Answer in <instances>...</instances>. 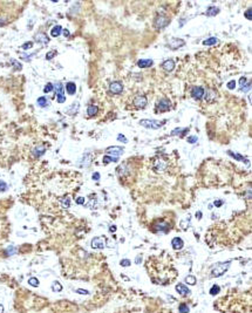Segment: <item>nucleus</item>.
Masks as SVG:
<instances>
[{
	"mask_svg": "<svg viewBox=\"0 0 252 313\" xmlns=\"http://www.w3.org/2000/svg\"><path fill=\"white\" fill-rule=\"evenodd\" d=\"M46 151V148L45 147H42V145H39V147H35L34 149H33V151L32 154L34 155V157H40L41 155H44Z\"/></svg>",
	"mask_w": 252,
	"mask_h": 313,
	"instance_id": "18",
	"label": "nucleus"
},
{
	"mask_svg": "<svg viewBox=\"0 0 252 313\" xmlns=\"http://www.w3.org/2000/svg\"><path fill=\"white\" fill-rule=\"evenodd\" d=\"M61 204H62L63 208H66V209H67V208L70 206V199H69L68 197H65V198L61 201Z\"/></svg>",
	"mask_w": 252,
	"mask_h": 313,
	"instance_id": "35",
	"label": "nucleus"
},
{
	"mask_svg": "<svg viewBox=\"0 0 252 313\" xmlns=\"http://www.w3.org/2000/svg\"><path fill=\"white\" fill-rule=\"evenodd\" d=\"M34 40H35L38 44H41V45H47V44L49 42V38H47V35L45 33H38V34H35Z\"/></svg>",
	"mask_w": 252,
	"mask_h": 313,
	"instance_id": "14",
	"label": "nucleus"
},
{
	"mask_svg": "<svg viewBox=\"0 0 252 313\" xmlns=\"http://www.w3.org/2000/svg\"><path fill=\"white\" fill-rule=\"evenodd\" d=\"M11 62L14 65V67H16V69H21V65H20L18 61H16V60H11Z\"/></svg>",
	"mask_w": 252,
	"mask_h": 313,
	"instance_id": "48",
	"label": "nucleus"
},
{
	"mask_svg": "<svg viewBox=\"0 0 252 313\" xmlns=\"http://www.w3.org/2000/svg\"><path fill=\"white\" fill-rule=\"evenodd\" d=\"M162 68L167 72H172L174 68H175V62L172 60H165V61L162 63Z\"/></svg>",
	"mask_w": 252,
	"mask_h": 313,
	"instance_id": "17",
	"label": "nucleus"
},
{
	"mask_svg": "<svg viewBox=\"0 0 252 313\" xmlns=\"http://www.w3.org/2000/svg\"><path fill=\"white\" fill-rule=\"evenodd\" d=\"M37 103H38L39 107H41V108H46V107H48V106H49V101H48V100H47L45 96H41V98H39L38 101H37Z\"/></svg>",
	"mask_w": 252,
	"mask_h": 313,
	"instance_id": "22",
	"label": "nucleus"
},
{
	"mask_svg": "<svg viewBox=\"0 0 252 313\" xmlns=\"http://www.w3.org/2000/svg\"><path fill=\"white\" fill-rule=\"evenodd\" d=\"M7 188H8V185L4 181H0V191L1 192H4V191H6L7 190Z\"/></svg>",
	"mask_w": 252,
	"mask_h": 313,
	"instance_id": "40",
	"label": "nucleus"
},
{
	"mask_svg": "<svg viewBox=\"0 0 252 313\" xmlns=\"http://www.w3.org/2000/svg\"><path fill=\"white\" fill-rule=\"evenodd\" d=\"M186 141H188V143H191V144H193V143H196V142L198 141V138H197V136H189Z\"/></svg>",
	"mask_w": 252,
	"mask_h": 313,
	"instance_id": "41",
	"label": "nucleus"
},
{
	"mask_svg": "<svg viewBox=\"0 0 252 313\" xmlns=\"http://www.w3.org/2000/svg\"><path fill=\"white\" fill-rule=\"evenodd\" d=\"M54 89V86L52 84H47L46 86H45V88H44V92L45 93H49V92H52Z\"/></svg>",
	"mask_w": 252,
	"mask_h": 313,
	"instance_id": "38",
	"label": "nucleus"
},
{
	"mask_svg": "<svg viewBox=\"0 0 252 313\" xmlns=\"http://www.w3.org/2000/svg\"><path fill=\"white\" fill-rule=\"evenodd\" d=\"M171 246H172L174 250H181V249H183V246H184L183 239L179 238V237H175V238L171 240Z\"/></svg>",
	"mask_w": 252,
	"mask_h": 313,
	"instance_id": "13",
	"label": "nucleus"
},
{
	"mask_svg": "<svg viewBox=\"0 0 252 313\" xmlns=\"http://www.w3.org/2000/svg\"><path fill=\"white\" fill-rule=\"evenodd\" d=\"M170 108H171V105L168 99H161L156 105V109L158 112H168L170 110Z\"/></svg>",
	"mask_w": 252,
	"mask_h": 313,
	"instance_id": "5",
	"label": "nucleus"
},
{
	"mask_svg": "<svg viewBox=\"0 0 252 313\" xmlns=\"http://www.w3.org/2000/svg\"><path fill=\"white\" fill-rule=\"evenodd\" d=\"M105 246H106V239L103 237H95V238H93V249H105Z\"/></svg>",
	"mask_w": 252,
	"mask_h": 313,
	"instance_id": "8",
	"label": "nucleus"
},
{
	"mask_svg": "<svg viewBox=\"0 0 252 313\" xmlns=\"http://www.w3.org/2000/svg\"><path fill=\"white\" fill-rule=\"evenodd\" d=\"M16 252V247L9 246V247H7V250H6V254H7V256H12V254H14Z\"/></svg>",
	"mask_w": 252,
	"mask_h": 313,
	"instance_id": "36",
	"label": "nucleus"
},
{
	"mask_svg": "<svg viewBox=\"0 0 252 313\" xmlns=\"http://www.w3.org/2000/svg\"><path fill=\"white\" fill-rule=\"evenodd\" d=\"M228 154H229L230 156H232L233 158H236V160H238V161H242V162H245V163H247V162H249L246 157H244V156H242V155H239V154L232 153V151H228Z\"/></svg>",
	"mask_w": 252,
	"mask_h": 313,
	"instance_id": "25",
	"label": "nucleus"
},
{
	"mask_svg": "<svg viewBox=\"0 0 252 313\" xmlns=\"http://www.w3.org/2000/svg\"><path fill=\"white\" fill-rule=\"evenodd\" d=\"M52 290L54 292H60L62 290V285L59 282H54L53 285H52Z\"/></svg>",
	"mask_w": 252,
	"mask_h": 313,
	"instance_id": "31",
	"label": "nucleus"
},
{
	"mask_svg": "<svg viewBox=\"0 0 252 313\" xmlns=\"http://www.w3.org/2000/svg\"><path fill=\"white\" fill-rule=\"evenodd\" d=\"M188 128H185V129H182V128H176L175 130H172L171 131V136H175V135H179V136H183L186 134V131H188Z\"/></svg>",
	"mask_w": 252,
	"mask_h": 313,
	"instance_id": "24",
	"label": "nucleus"
},
{
	"mask_svg": "<svg viewBox=\"0 0 252 313\" xmlns=\"http://www.w3.org/2000/svg\"><path fill=\"white\" fill-rule=\"evenodd\" d=\"M178 311L181 313H189V307L185 305V304H181L179 307H178Z\"/></svg>",
	"mask_w": 252,
	"mask_h": 313,
	"instance_id": "34",
	"label": "nucleus"
},
{
	"mask_svg": "<svg viewBox=\"0 0 252 313\" xmlns=\"http://www.w3.org/2000/svg\"><path fill=\"white\" fill-rule=\"evenodd\" d=\"M63 34H65V37H66V38L69 37V31L68 30H65V31H63Z\"/></svg>",
	"mask_w": 252,
	"mask_h": 313,
	"instance_id": "56",
	"label": "nucleus"
},
{
	"mask_svg": "<svg viewBox=\"0 0 252 313\" xmlns=\"http://www.w3.org/2000/svg\"><path fill=\"white\" fill-rule=\"evenodd\" d=\"M154 65V61L151 59H141L137 61V66L140 68H148V67H151Z\"/></svg>",
	"mask_w": 252,
	"mask_h": 313,
	"instance_id": "15",
	"label": "nucleus"
},
{
	"mask_svg": "<svg viewBox=\"0 0 252 313\" xmlns=\"http://www.w3.org/2000/svg\"><path fill=\"white\" fill-rule=\"evenodd\" d=\"M92 178L94 180V181H99V180H100V174H99V173H94V174H93V176H92Z\"/></svg>",
	"mask_w": 252,
	"mask_h": 313,
	"instance_id": "50",
	"label": "nucleus"
},
{
	"mask_svg": "<svg viewBox=\"0 0 252 313\" xmlns=\"http://www.w3.org/2000/svg\"><path fill=\"white\" fill-rule=\"evenodd\" d=\"M141 259H142V257H141V256H138L137 258H136V264H140V263H141Z\"/></svg>",
	"mask_w": 252,
	"mask_h": 313,
	"instance_id": "57",
	"label": "nucleus"
},
{
	"mask_svg": "<svg viewBox=\"0 0 252 313\" xmlns=\"http://www.w3.org/2000/svg\"><path fill=\"white\" fill-rule=\"evenodd\" d=\"M55 54H56V51H51V52H48V53L46 54V59H47V60H51V59H53Z\"/></svg>",
	"mask_w": 252,
	"mask_h": 313,
	"instance_id": "42",
	"label": "nucleus"
},
{
	"mask_svg": "<svg viewBox=\"0 0 252 313\" xmlns=\"http://www.w3.org/2000/svg\"><path fill=\"white\" fill-rule=\"evenodd\" d=\"M119 161V157H114V156H109V155H107V156H105L103 157V163L105 164H108V163H112V162H117Z\"/></svg>",
	"mask_w": 252,
	"mask_h": 313,
	"instance_id": "28",
	"label": "nucleus"
},
{
	"mask_svg": "<svg viewBox=\"0 0 252 313\" xmlns=\"http://www.w3.org/2000/svg\"><path fill=\"white\" fill-rule=\"evenodd\" d=\"M219 291H221L219 286H218V285H214V286L211 287V290H210V293H211L212 296H215V294H217Z\"/></svg>",
	"mask_w": 252,
	"mask_h": 313,
	"instance_id": "37",
	"label": "nucleus"
},
{
	"mask_svg": "<svg viewBox=\"0 0 252 313\" xmlns=\"http://www.w3.org/2000/svg\"><path fill=\"white\" fill-rule=\"evenodd\" d=\"M109 230H110V232H115V231H116V226H115V225H112Z\"/></svg>",
	"mask_w": 252,
	"mask_h": 313,
	"instance_id": "55",
	"label": "nucleus"
},
{
	"mask_svg": "<svg viewBox=\"0 0 252 313\" xmlns=\"http://www.w3.org/2000/svg\"><path fill=\"white\" fill-rule=\"evenodd\" d=\"M32 47H33V42H32V41H28V42H25L23 46H21V48L25 49V51H27V49H30Z\"/></svg>",
	"mask_w": 252,
	"mask_h": 313,
	"instance_id": "39",
	"label": "nucleus"
},
{
	"mask_svg": "<svg viewBox=\"0 0 252 313\" xmlns=\"http://www.w3.org/2000/svg\"><path fill=\"white\" fill-rule=\"evenodd\" d=\"M176 291L178 292V293H181L182 296H189L191 293V291L185 286L183 284H178V285H176Z\"/></svg>",
	"mask_w": 252,
	"mask_h": 313,
	"instance_id": "16",
	"label": "nucleus"
},
{
	"mask_svg": "<svg viewBox=\"0 0 252 313\" xmlns=\"http://www.w3.org/2000/svg\"><path fill=\"white\" fill-rule=\"evenodd\" d=\"M165 167H167V164L162 160H156L155 164H154V168L156 169V170H158V171H163L165 169Z\"/></svg>",
	"mask_w": 252,
	"mask_h": 313,
	"instance_id": "21",
	"label": "nucleus"
},
{
	"mask_svg": "<svg viewBox=\"0 0 252 313\" xmlns=\"http://www.w3.org/2000/svg\"><path fill=\"white\" fill-rule=\"evenodd\" d=\"M107 153L109 156H114V157H119L120 155H122L124 153V149H123L122 147H117V145H115V147H109L107 149Z\"/></svg>",
	"mask_w": 252,
	"mask_h": 313,
	"instance_id": "9",
	"label": "nucleus"
},
{
	"mask_svg": "<svg viewBox=\"0 0 252 313\" xmlns=\"http://www.w3.org/2000/svg\"><path fill=\"white\" fill-rule=\"evenodd\" d=\"M218 13H219V8L216 7V6H211V7H209L205 12V14L208 16H217Z\"/></svg>",
	"mask_w": 252,
	"mask_h": 313,
	"instance_id": "20",
	"label": "nucleus"
},
{
	"mask_svg": "<svg viewBox=\"0 0 252 313\" xmlns=\"http://www.w3.org/2000/svg\"><path fill=\"white\" fill-rule=\"evenodd\" d=\"M77 109H79V103H77V102H74V103H73V105H72L67 110H68L69 114H75V113L77 112Z\"/></svg>",
	"mask_w": 252,
	"mask_h": 313,
	"instance_id": "30",
	"label": "nucleus"
},
{
	"mask_svg": "<svg viewBox=\"0 0 252 313\" xmlns=\"http://www.w3.org/2000/svg\"><path fill=\"white\" fill-rule=\"evenodd\" d=\"M98 112H99V108L96 107V106H89L88 107V110H87V113L89 116H94V115L98 114Z\"/></svg>",
	"mask_w": 252,
	"mask_h": 313,
	"instance_id": "29",
	"label": "nucleus"
},
{
	"mask_svg": "<svg viewBox=\"0 0 252 313\" xmlns=\"http://www.w3.org/2000/svg\"><path fill=\"white\" fill-rule=\"evenodd\" d=\"M170 19H169L168 16H156V19H155V27L157 28V30H162V28H164V27H167L169 23H170Z\"/></svg>",
	"mask_w": 252,
	"mask_h": 313,
	"instance_id": "3",
	"label": "nucleus"
},
{
	"mask_svg": "<svg viewBox=\"0 0 252 313\" xmlns=\"http://www.w3.org/2000/svg\"><path fill=\"white\" fill-rule=\"evenodd\" d=\"M140 124L143 126L148 129H160L161 127L164 126V121H158V120H141Z\"/></svg>",
	"mask_w": 252,
	"mask_h": 313,
	"instance_id": "2",
	"label": "nucleus"
},
{
	"mask_svg": "<svg viewBox=\"0 0 252 313\" xmlns=\"http://www.w3.org/2000/svg\"><path fill=\"white\" fill-rule=\"evenodd\" d=\"M117 140H119L120 142H123V143H127V142H128V141H127V138H126V136H123L122 134H119Z\"/></svg>",
	"mask_w": 252,
	"mask_h": 313,
	"instance_id": "46",
	"label": "nucleus"
},
{
	"mask_svg": "<svg viewBox=\"0 0 252 313\" xmlns=\"http://www.w3.org/2000/svg\"><path fill=\"white\" fill-rule=\"evenodd\" d=\"M191 96L195 100H202V98L204 96V89H203L202 87L195 86V87L191 89Z\"/></svg>",
	"mask_w": 252,
	"mask_h": 313,
	"instance_id": "10",
	"label": "nucleus"
},
{
	"mask_svg": "<svg viewBox=\"0 0 252 313\" xmlns=\"http://www.w3.org/2000/svg\"><path fill=\"white\" fill-rule=\"evenodd\" d=\"M109 91L113 94H121L123 92V84L121 82H119V81H115L113 84H110Z\"/></svg>",
	"mask_w": 252,
	"mask_h": 313,
	"instance_id": "12",
	"label": "nucleus"
},
{
	"mask_svg": "<svg viewBox=\"0 0 252 313\" xmlns=\"http://www.w3.org/2000/svg\"><path fill=\"white\" fill-rule=\"evenodd\" d=\"M223 203H224V202H223V201H221V199H219V201H215V203H214V204H215V205H216V206H221V205H223Z\"/></svg>",
	"mask_w": 252,
	"mask_h": 313,
	"instance_id": "53",
	"label": "nucleus"
},
{
	"mask_svg": "<svg viewBox=\"0 0 252 313\" xmlns=\"http://www.w3.org/2000/svg\"><path fill=\"white\" fill-rule=\"evenodd\" d=\"M83 203H84V197H77L76 204H83Z\"/></svg>",
	"mask_w": 252,
	"mask_h": 313,
	"instance_id": "52",
	"label": "nucleus"
},
{
	"mask_svg": "<svg viewBox=\"0 0 252 313\" xmlns=\"http://www.w3.org/2000/svg\"><path fill=\"white\" fill-rule=\"evenodd\" d=\"M245 16H246V19H247V20H251L252 19V9L251 8H249V9L245 12Z\"/></svg>",
	"mask_w": 252,
	"mask_h": 313,
	"instance_id": "44",
	"label": "nucleus"
},
{
	"mask_svg": "<svg viewBox=\"0 0 252 313\" xmlns=\"http://www.w3.org/2000/svg\"><path fill=\"white\" fill-rule=\"evenodd\" d=\"M228 88H229V89H235V88H236V81H233V80L230 81L229 84H228Z\"/></svg>",
	"mask_w": 252,
	"mask_h": 313,
	"instance_id": "47",
	"label": "nucleus"
},
{
	"mask_svg": "<svg viewBox=\"0 0 252 313\" xmlns=\"http://www.w3.org/2000/svg\"><path fill=\"white\" fill-rule=\"evenodd\" d=\"M66 91L68 93L69 95H74L75 92H76V84L74 82H68L66 84Z\"/></svg>",
	"mask_w": 252,
	"mask_h": 313,
	"instance_id": "19",
	"label": "nucleus"
},
{
	"mask_svg": "<svg viewBox=\"0 0 252 313\" xmlns=\"http://www.w3.org/2000/svg\"><path fill=\"white\" fill-rule=\"evenodd\" d=\"M184 45H185V41L178 38H171L168 41V47L169 48H172V49H177V48L184 46Z\"/></svg>",
	"mask_w": 252,
	"mask_h": 313,
	"instance_id": "7",
	"label": "nucleus"
},
{
	"mask_svg": "<svg viewBox=\"0 0 252 313\" xmlns=\"http://www.w3.org/2000/svg\"><path fill=\"white\" fill-rule=\"evenodd\" d=\"M218 42V40H217V38H209V39H206V40H204L203 41V45L204 46H212V45H216Z\"/></svg>",
	"mask_w": 252,
	"mask_h": 313,
	"instance_id": "26",
	"label": "nucleus"
},
{
	"mask_svg": "<svg viewBox=\"0 0 252 313\" xmlns=\"http://www.w3.org/2000/svg\"><path fill=\"white\" fill-rule=\"evenodd\" d=\"M170 229V224L164 221H157L154 223L153 231L155 232H168Z\"/></svg>",
	"mask_w": 252,
	"mask_h": 313,
	"instance_id": "4",
	"label": "nucleus"
},
{
	"mask_svg": "<svg viewBox=\"0 0 252 313\" xmlns=\"http://www.w3.org/2000/svg\"><path fill=\"white\" fill-rule=\"evenodd\" d=\"M185 283L186 284H190V285H196V278L193 276H188L185 278Z\"/></svg>",
	"mask_w": 252,
	"mask_h": 313,
	"instance_id": "32",
	"label": "nucleus"
},
{
	"mask_svg": "<svg viewBox=\"0 0 252 313\" xmlns=\"http://www.w3.org/2000/svg\"><path fill=\"white\" fill-rule=\"evenodd\" d=\"M61 32H62V27L61 26H54L53 28H52V31H51V35L52 37H54V38H58L60 34H61Z\"/></svg>",
	"mask_w": 252,
	"mask_h": 313,
	"instance_id": "23",
	"label": "nucleus"
},
{
	"mask_svg": "<svg viewBox=\"0 0 252 313\" xmlns=\"http://www.w3.org/2000/svg\"><path fill=\"white\" fill-rule=\"evenodd\" d=\"M120 264H121V266L127 267V266H130V264H131V263H130V260H129V259H122V260H121V263H120Z\"/></svg>",
	"mask_w": 252,
	"mask_h": 313,
	"instance_id": "43",
	"label": "nucleus"
},
{
	"mask_svg": "<svg viewBox=\"0 0 252 313\" xmlns=\"http://www.w3.org/2000/svg\"><path fill=\"white\" fill-rule=\"evenodd\" d=\"M229 266H230V261L218 263V264H216V265L212 267V270H211V275H212V277H221V276H223L226 271H228Z\"/></svg>",
	"mask_w": 252,
	"mask_h": 313,
	"instance_id": "1",
	"label": "nucleus"
},
{
	"mask_svg": "<svg viewBox=\"0 0 252 313\" xmlns=\"http://www.w3.org/2000/svg\"><path fill=\"white\" fill-rule=\"evenodd\" d=\"M55 92H56V100L59 103H63L66 101V98H65V94H63V86L62 84H55Z\"/></svg>",
	"mask_w": 252,
	"mask_h": 313,
	"instance_id": "6",
	"label": "nucleus"
},
{
	"mask_svg": "<svg viewBox=\"0 0 252 313\" xmlns=\"http://www.w3.org/2000/svg\"><path fill=\"white\" fill-rule=\"evenodd\" d=\"M0 313H4V307H2L1 304H0Z\"/></svg>",
	"mask_w": 252,
	"mask_h": 313,
	"instance_id": "58",
	"label": "nucleus"
},
{
	"mask_svg": "<svg viewBox=\"0 0 252 313\" xmlns=\"http://www.w3.org/2000/svg\"><path fill=\"white\" fill-rule=\"evenodd\" d=\"M76 292L77 293H80V294H88V293H89L87 290H82V289H77Z\"/></svg>",
	"mask_w": 252,
	"mask_h": 313,
	"instance_id": "51",
	"label": "nucleus"
},
{
	"mask_svg": "<svg viewBox=\"0 0 252 313\" xmlns=\"http://www.w3.org/2000/svg\"><path fill=\"white\" fill-rule=\"evenodd\" d=\"M204 95H205V100L206 102H212L215 99H216V94L214 92H211V91H209V92H206V94L204 93Z\"/></svg>",
	"mask_w": 252,
	"mask_h": 313,
	"instance_id": "27",
	"label": "nucleus"
},
{
	"mask_svg": "<svg viewBox=\"0 0 252 313\" xmlns=\"http://www.w3.org/2000/svg\"><path fill=\"white\" fill-rule=\"evenodd\" d=\"M247 82V80H246V77L245 76H242L239 79V84H240V88L242 87H245V84Z\"/></svg>",
	"mask_w": 252,
	"mask_h": 313,
	"instance_id": "45",
	"label": "nucleus"
},
{
	"mask_svg": "<svg viewBox=\"0 0 252 313\" xmlns=\"http://www.w3.org/2000/svg\"><path fill=\"white\" fill-rule=\"evenodd\" d=\"M250 88H251V84H247L246 87H242V88H240V91H242V92H249V91H250Z\"/></svg>",
	"mask_w": 252,
	"mask_h": 313,
	"instance_id": "49",
	"label": "nucleus"
},
{
	"mask_svg": "<svg viewBox=\"0 0 252 313\" xmlns=\"http://www.w3.org/2000/svg\"><path fill=\"white\" fill-rule=\"evenodd\" d=\"M147 98L145 96H142V95H138V96H136L135 98V100H134V106L136 108H138V109H143V108H145V106H147Z\"/></svg>",
	"mask_w": 252,
	"mask_h": 313,
	"instance_id": "11",
	"label": "nucleus"
},
{
	"mask_svg": "<svg viewBox=\"0 0 252 313\" xmlns=\"http://www.w3.org/2000/svg\"><path fill=\"white\" fill-rule=\"evenodd\" d=\"M28 284H30V285H32V286H34V287H38V286H39V280L37 279V278L32 277V278H30V279H28Z\"/></svg>",
	"mask_w": 252,
	"mask_h": 313,
	"instance_id": "33",
	"label": "nucleus"
},
{
	"mask_svg": "<svg viewBox=\"0 0 252 313\" xmlns=\"http://www.w3.org/2000/svg\"><path fill=\"white\" fill-rule=\"evenodd\" d=\"M196 218H197L198 221L202 218V211H197V212H196Z\"/></svg>",
	"mask_w": 252,
	"mask_h": 313,
	"instance_id": "54",
	"label": "nucleus"
}]
</instances>
